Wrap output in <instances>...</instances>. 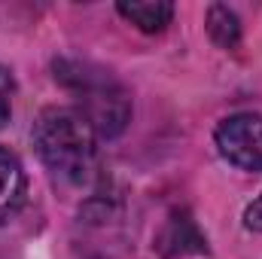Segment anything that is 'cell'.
I'll list each match as a JSON object with an SVG mask.
<instances>
[{
	"label": "cell",
	"instance_id": "obj_6",
	"mask_svg": "<svg viewBox=\"0 0 262 259\" xmlns=\"http://www.w3.org/2000/svg\"><path fill=\"white\" fill-rule=\"evenodd\" d=\"M116 12L143 34H159L174 18V6L168 0H122L116 3Z\"/></svg>",
	"mask_w": 262,
	"mask_h": 259
},
{
	"label": "cell",
	"instance_id": "obj_9",
	"mask_svg": "<svg viewBox=\"0 0 262 259\" xmlns=\"http://www.w3.org/2000/svg\"><path fill=\"white\" fill-rule=\"evenodd\" d=\"M244 226L250 232H262V195L244 210Z\"/></svg>",
	"mask_w": 262,
	"mask_h": 259
},
{
	"label": "cell",
	"instance_id": "obj_1",
	"mask_svg": "<svg viewBox=\"0 0 262 259\" xmlns=\"http://www.w3.org/2000/svg\"><path fill=\"white\" fill-rule=\"evenodd\" d=\"M40 162L61 183H85L98 165V134L76 107H46L31 131Z\"/></svg>",
	"mask_w": 262,
	"mask_h": 259
},
{
	"label": "cell",
	"instance_id": "obj_4",
	"mask_svg": "<svg viewBox=\"0 0 262 259\" xmlns=\"http://www.w3.org/2000/svg\"><path fill=\"white\" fill-rule=\"evenodd\" d=\"M162 256H186V253H207V238L201 235L195 220L186 210H174L171 220L165 223L159 241H156Z\"/></svg>",
	"mask_w": 262,
	"mask_h": 259
},
{
	"label": "cell",
	"instance_id": "obj_5",
	"mask_svg": "<svg viewBox=\"0 0 262 259\" xmlns=\"http://www.w3.org/2000/svg\"><path fill=\"white\" fill-rule=\"evenodd\" d=\"M28 201V174L15 153L0 146V226L15 220Z\"/></svg>",
	"mask_w": 262,
	"mask_h": 259
},
{
	"label": "cell",
	"instance_id": "obj_7",
	"mask_svg": "<svg viewBox=\"0 0 262 259\" xmlns=\"http://www.w3.org/2000/svg\"><path fill=\"white\" fill-rule=\"evenodd\" d=\"M207 34H210V40H213L216 46L235 49V46L241 43V18H238L229 6L213 3V6L207 9Z\"/></svg>",
	"mask_w": 262,
	"mask_h": 259
},
{
	"label": "cell",
	"instance_id": "obj_2",
	"mask_svg": "<svg viewBox=\"0 0 262 259\" xmlns=\"http://www.w3.org/2000/svg\"><path fill=\"white\" fill-rule=\"evenodd\" d=\"M55 79L76 95V110L89 119L98 137H119L125 131L131 119V98L110 70L61 58L55 61Z\"/></svg>",
	"mask_w": 262,
	"mask_h": 259
},
{
	"label": "cell",
	"instance_id": "obj_8",
	"mask_svg": "<svg viewBox=\"0 0 262 259\" xmlns=\"http://www.w3.org/2000/svg\"><path fill=\"white\" fill-rule=\"evenodd\" d=\"M12 95H15V79L6 67L0 64V128L9 122V113H12Z\"/></svg>",
	"mask_w": 262,
	"mask_h": 259
},
{
	"label": "cell",
	"instance_id": "obj_3",
	"mask_svg": "<svg viewBox=\"0 0 262 259\" xmlns=\"http://www.w3.org/2000/svg\"><path fill=\"white\" fill-rule=\"evenodd\" d=\"M213 143L220 156L241 168V171H256L262 174V116L259 113H232L226 116L216 131Z\"/></svg>",
	"mask_w": 262,
	"mask_h": 259
}]
</instances>
